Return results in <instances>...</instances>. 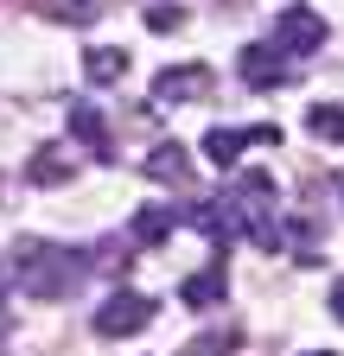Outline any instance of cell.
I'll list each match as a JSON object with an SVG mask.
<instances>
[{"mask_svg":"<svg viewBox=\"0 0 344 356\" xmlns=\"http://www.w3.org/2000/svg\"><path fill=\"white\" fill-rule=\"evenodd\" d=\"M83 280V261L70 248H26L19 254V293L26 299H64Z\"/></svg>","mask_w":344,"mask_h":356,"instance_id":"cell-1","label":"cell"},{"mask_svg":"<svg viewBox=\"0 0 344 356\" xmlns=\"http://www.w3.org/2000/svg\"><path fill=\"white\" fill-rule=\"evenodd\" d=\"M147 325H153V299L134 293V286H115L96 305V337H141Z\"/></svg>","mask_w":344,"mask_h":356,"instance_id":"cell-2","label":"cell"},{"mask_svg":"<svg viewBox=\"0 0 344 356\" xmlns=\"http://www.w3.org/2000/svg\"><path fill=\"white\" fill-rule=\"evenodd\" d=\"M242 147H281V127L274 121H255V127H210L204 134V159L217 172H236Z\"/></svg>","mask_w":344,"mask_h":356,"instance_id":"cell-3","label":"cell"},{"mask_svg":"<svg viewBox=\"0 0 344 356\" xmlns=\"http://www.w3.org/2000/svg\"><path fill=\"white\" fill-rule=\"evenodd\" d=\"M274 44L287 58H313V51H325V19L293 0V7H281V19H274Z\"/></svg>","mask_w":344,"mask_h":356,"instance_id":"cell-4","label":"cell"},{"mask_svg":"<svg viewBox=\"0 0 344 356\" xmlns=\"http://www.w3.org/2000/svg\"><path fill=\"white\" fill-rule=\"evenodd\" d=\"M236 76L249 89H281L287 83V51L281 44H242L236 51Z\"/></svg>","mask_w":344,"mask_h":356,"instance_id":"cell-5","label":"cell"},{"mask_svg":"<svg viewBox=\"0 0 344 356\" xmlns=\"http://www.w3.org/2000/svg\"><path fill=\"white\" fill-rule=\"evenodd\" d=\"M70 140L83 147V153H96V159H115V140H109V121H102V108L96 102H70Z\"/></svg>","mask_w":344,"mask_h":356,"instance_id":"cell-6","label":"cell"},{"mask_svg":"<svg viewBox=\"0 0 344 356\" xmlns=\"http://www.w3.org/2000/svg\"><path fill=\"white\" fill-rule=\"evenodd\" d=\"M198 89H210V70L204 64H179V70H159L153 76V102L159 108H179V102H191Z\"/></svg>","mask_w":344,"mask_h":356,"instance_id":"cell-7","label":"cell"},{"mask_svg":"<svg viewBox=\"0 0 344 356\" xmlns=\"http://www.w3.org/2000/svg\"><path fill=\"white\" fill-rule=\"evenodd\" d=\"M179 299H185V305H198V312L224 305V299H230V274H224V254L210 261V267H198V274H185V280H179Z\"/></svg>","mask_w":344,"mask_h":356,"instance_id":"cell-8","label":"cell"},{"mask_svg":"<svg viewBox=\"0 0 344 356\" xmlns=\"http://www.w3.org/2000/svg\"><path fill=\"white\" fill-rule=\"evenodd\" d=\"M179 222H185V210H172V204H147V210H134V222H127V229H134L141 248H153V242H166L172 229H179Z\"/></svg>","mask_w":344,"mask_h":356,"instance_id":"cell-9","label":"cell"},{"mask_svg":"<svg viewBox=\"0 0 344 356\" xmlns=\"http://www.w3.org/2000/svg\"><path fill=\"white\" fill-rule=\"evenodd\" d=\"M83 76H90L96 89L121 83L127 76V51H115V44H90V51H83Z\"/></svg>","mask_w":344,"mask_h":356,"instance_id":"cell-10","label":"cell"},{"mask_svg":"<svg viewBox=\"0 0 344 356\" xmlns=\"http://www.w3.org/2000/svg\"><path fill=\"white\" fill-rule=\"evenodd\" d=\"M70 153L64 147H38L32 159H26V178H32V185H70Z\"/></svg>","mask_w":344,"mask_h":356,"instance_id":"cell-11","label":"cell"},{"mask_svg":"<svg viewBox=\"0 0 344 356\" xmlns=\"http://www.w3.org/2000/svg\"><path fill=\"white\" fill-rule=\"evenodd\" d=\"M185 172H191V159H185L179 140H159L147 153V178H159V185H185Z\"/></svg>","mask_w":344,"mask_h":356,"instance_id":"cell-12","label":"cell"},{"mask_svg":"<svg viewBox=\"0 0 344 356\" xmlns=\"http://www.w3.org/2000/svg\"><path fill=\"white\" fill-rule=\"evenodd\" d=\"M306 127L319 134V140H338V147H344V108H338V102H313V108H306Z\"/></svg>","mask_w":344,"mask_h":356,"instance_id":"cell-13","label":"cell"},{"mask_svg":"<svg viewBox=\"0 0 344 356\" xmlns=\"http://www.w3.org/2000/svg\"><path fill=\"white\" fill-rule=\"evenodd\" d=\"M230 350H236V331H204L185 343V356H230Z\"/></svg>","mask_w":344,"mask_h":356,"instance_id":"cell-14","label":"cell"},{"mask_svg":"<svg viewBox=\"0 0 344 356\" xmlns=\"http://www.w3.org/2000/svg\"><path fill=\"white\" fill-rule=\"evenodd\" d=\"M45 13H52V19H70V26H90V19H96V0H52Z\"/></svg>","mask_w":344,"mask_h":356,"instance_id":"cell-15","label":"cell"},{"mask_svg":"<svg viewBox=\"0 0 344 356\" xmlns=\"http://www.w3.org/2000/svg\"><path fill=\"white\" fill-rule=\"evenodd\" d=\"M147 26L153 32H179L185 26V7H166V0H159V7H147Z\"/></svg>","mask_w":344,"mask_h":356,"instance_id":"cell-16","label":"cell"},{"mask_svg":"<svg viewBox=\"0 0 344 356\" xmlns=\"http://www.w3.org/2000/svg\"><path fill=\"white\" fill-rule=\"evenodd\" d=\"M331 318H338V325H344V280H338V286H331Z\"/></svg>","mask_w":344,"mask_h":356,"instance_id":"cell-17","label":"cell"},{"mask_svg":"<svg viewBox=\"0 0 344 356\" xmlns=\"http://www.w3.org/2000/svg\"><path fill=\"white\" fill-rule=\"evenodd\" d=\"M0 305H7V280H0Z\"/></svg>","mask_w":344,"mask_h":356,"instance_id":"cell-18","label":"cell"},{"mask_svg":"<svg viewBox=\"0 0 344 356\" xmlns=\"http://www.w3.org/2000/svg\"><path fill=\"white\" fill-rule=\"evenodd\" d=\"M313 356H338V350H313Z\"/></svg>","mask_w":344,"mask_h":356,"instance_id":"cell-19","label":"cell"}]
</instances>
